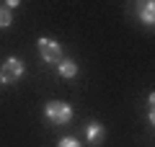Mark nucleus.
<instances>
[{"mask_svg": "<svg viewBox=\"0 0 155 147\" xmlns=\"http://www.w3.org/2000/svg\"><path fill=\"white\" fill-rule=\"evenodd\" d=\"M44 116L52 124H67L72 119V106L65 103V101H49L44 106Z\"/></svg>", "mask_w": 155, "mask_h": 147, "instance_id": "nucleus-1", "label": "nucleus"}, {"mask_svg": "<svg viewBox=\"0 0 155 147\" xmlns=\"http://www.w3.org/2000/svg\"><path fill=\"white\" fill-rule=\"evenodd\" d=\"M36 49H39V57L47 62V65H57V62H62L65 57H62V47L57 41H52V39L41 36L36 41Z\"/></svg>", "mask_w": 155, "mask_h": 147, "instance_id": "nucleus-2", "label": "nucleus"}, {"mask_svg": "<svg viewBox=\"0 0 155 147\" xmlns=\"http://www.w3.org/2000/svg\"><path fill=\"white\" fill-rule=\"evenodd\" d=\"M0 72H3V75L8 77V83H16L18 77H23V62L18 60V57H8Z\"/></svg>", "mask_w": 155, "mask_h": 147, "instance_id": "nucleus-3", "label": "nucleus"}, {"mask_svg": "<svg viewBox=\"0 0 155 147\" xmlns=\"http://www.w3.org/2000/svg\"><path fill=\"white\" fill-rule=\"evenodd\" d=\"M106 137V126L101 124V121H91L88 126H85V139L91 142V145H101Z\"/></svg>", "mask_w": 155, "mask_h": 147, "instance_id": "nucleus-4", "label": "nucleus"}, {"mask_svg": "<svg viewBox=\"0 0 155 147\" xmlns=\"http://www.w3.org/2000/svg\"><path fill=\"white\" fill-rule=\"evenodd\" d=\"M137 8H140V21H142L145 26H153L155 23V3L153 0H142Z\"/></svg>", "mask_w": 155, "mask_h": 147, "instance_id": "nucleus-5", "label": "nucleus"}, {"mask_svg": "<svg viewBox=\"0 0 155 147\" xmlns=\"http://www.w3.org/2000/svg\"><path fill=\"white\" fill-rule=\"evenodd\" d=\"M57 72H60V77H65V80H72V77L78 75V65L72 60H62V62H57Z\"/></svg>", "mask_w": 155, "mask_h": 147, "instance_id": "nucleus-6", "label": "nucleus"}, {"mask_svg": "<svg viewBox=\"0 0 155 147\" xmlns=\"http://www.w3.org/2000/svg\"><path fill=\"white\" fill-rule=\"evenodd\" d=\"M13 23V16H11V11H8L5 5H0V28H8Z\"/></svg>", "mask_w": 155, "mask_h": 147, "instance_id": "nucleus-7", "label": "nucleus"}, {"mask_svg": "<svg viewBox=\"0 0 155 147\" xmlns=\"http://www.w3.org/2000/svg\"><path fill=\"white\" fill-rule=\"evenodd\" d=\"M57 147H80V142H78L75 137H62V139L57 142Z\"/></svg>", "mask_w": 155, "mask_h": 147, "instance_id": "nucleus-8", "label": "nucleus"}, {"mask_svg": "<svg viewBox=\"0 0 155 147\" xmlns=\"http://www.w3.org/2000/svg\"><path fill=\"white\" fill-rule=\"evenodd\" d=\"M5 8H8V11H13V8H18V0H8V3H5Z\"/></svg>", "mask_w": 155, "mask_h": 147, "instance_id": "nucleus-9", "label": "nucleus"}, {"mask_svg": "<svg viewBox=\"0 0 155 147\" xmlns=\"http://www.w3.org/2000/svg\"><path fill=\"white\" fill-rule=\"evenodd\" d=\"M0 85H8V77L3 75V72H0Z\"/></svg>", "mask_w": 155, "mask_h": 147, "instance_id": "nucleus-10", "label": "nucleus"}]
</instances>
